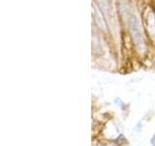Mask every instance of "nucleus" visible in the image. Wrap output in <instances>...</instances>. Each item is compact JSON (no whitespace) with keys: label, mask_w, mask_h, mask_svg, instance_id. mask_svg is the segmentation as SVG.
I'll list each match as a JSON object with an SVG mask.
<instances>
[{"label":"nucleus","mask_w":155,"mask_h":146,"mask_svg":"<svg viewBox=\"0 0 155 146\" xmlns=\"http://www.w3.org/2000/svg\"><path fill=\"white\" fill-rule=\"evenodd\" d=\"M129 26L131 29V33H132L134 41L140 49H144V42L142 36V33L140 31V26H139V23L138 19L134 15H130L129 16Z\"/></svg>","instance_id":"1"},{"label":"nucleus","mask_w":155,"mask_h":146,"mask_svg":"<svg viewBox=\"0 0 155 146\" xmlns=\"http://www.w3.org/2000/svg\"><path fill=\"white\" fill-rule=\"evenodd\" d=\"M101 1V6L103 8V10H107V11H109L110 10V0H100Z\"/></svg>","instance_id":"2"}]
</instances>
